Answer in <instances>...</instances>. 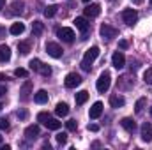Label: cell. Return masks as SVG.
<instances>
[{"label": "cell", "instance_id": "6da1fadb", "mask_svg": "<svg viewBox=\"0 0 152 150\" xmlns=\"http://www.w3.org/2000/svg\"><path fill=\"white\" fill-rule=\"evenodd\" d=\"M37 122H41L44 127H48V129H51V131H58V129L62 127V122H58L57 118L50 117V113H46V111H41L37 115Z\"/></svg>", "mask_w": 152, "mask_h": 150}, {"label": "cell", "instance_id": "7a4b0ae2", "mask_svg": "<svg viewBox=\"0 0 152 150\" xmlns=\"http://www.w3.org/2000/svg\"><path fill=\"white\" fill-rule=\"evenodd\" d=\"M97 57H99V48H97V46H92L90 50H87V51H85V55H83V60H81V69L88 73V71L92 69V66H90V64H92Z\"/></svg>", "mask_w": 152, "mask_h": 150}, {"label": "cell", "instance_id": "3957f363", "mask_svg": "<svg viewBox=\"0 0 152 150\" xmlns=\"http://www.w3.org/2000/svg\"><path fill=\"white\" fill-rule=\"evenodd\" d=\"M110 85H112V76H110L108 71H104L103 74L99 76V79H97V83H96V88H97V92L104 94V92H108Z\"/></svg>", "mask_w": 152, "mask_h": 150}, {"label": "cell", "instance_id": "277c9868", "mask_svg": "<svg viewBox=\"0 0 152 150\" xmlns=\"http://www.w3.org/2000/svg\"><path fill=\"white\" fill-rule=\"evenodd\" d=\"M99 34H101V37L106 39V41H112L113 37H117V34H118V30L112 27V25H106V23H103L101 25V28H99Z\"/></svg>", "mask_w": 152, "mask_h": 150}, {"label": "cell", "instance_id": "5b68a950", "mask_svg": "<svg viewBox=\"0 0 152 150\" xmlns=\"http://www.w3.org/2000/svg\"><path fill=\"white\" fill-rule=\"evenodd\" d=\"M122 20H124V23L126 25H134L136 21H138V12L134 11V9H124L122 11Z\"/></svg>", "mask_w": 152, "mask_h": 150}, {"label": "cell", "instance_id": "8992f818", "mask_svg": "<svg viewBox=\"0 0 152 150\" xmlns=\"http://www.w3.org/2000/svg\"><path fill=\"white\" fill-rule=\"evenodd\" d=\"M57 36H58V39H62L64 42H73L75 41V30L67 28V27H62V28L57 30Z\"/></svg>", "mask_w": 152, "mask_h": 150}, {"label": "cell", "instance_id": "52a82bcc", "mask_svg": "<svg viewBox=\"0 0 152 150\" xmlns=\"http://www.w3.org/2000/svg\"><path fill=\"white\" fill-rule=\"evenodd\" d=\"M46 53L51 57V58H60L62 57V48L57 44V42H46Z\"/></svg>", "mask_w": 152, "mask_h": 150}, {"label": "cell", "instance_id": "ba28073f", "mask_svg": "<svg viewBox=\"0 0 152 150\" xmlns=\"http://www.w3.org/2000/svg\"><path fill=\"white\" fill-rule=\"evenodd\" d=\"M80 83H81V76L76 74V73H69V74L66 76V79H64L66 88H76Z\"/></svg>", "mask_w": 152, "mask_h": 150}, {"label": "cell", "instance_id": "9c48e42d", "mask_svg": "<svg viewBox=\"0 0 152 150\" xmlns=\"http://www.w3.org/2000/svg\"><path fill=\"white\" fill-rule=\"evenodd\" d=\"M30 94H32V81H25L23 87L20 88V99L25 103V101L30 99Z\"/></svg>", "mask_w": 152, "mask_h": 150}, {"label": "cell", "instance_id": "30bf717a", "mask_svg": "<svg viewBox=\"0 0 152 150\" xmlns=\"http://www.w3.org/2000/svg\"><path fill=\"white\" fill-rule=\"evenodd\" d=\"M112 64H113L115 69H122L126 66V57H124L122 51H115L113 57H112Z\"/></svg>", "mask_w": 152, "mask_h": 150}, {"label": "cell", "instance_id": "8fae6325", "mask_svg": "<svg viewBox=\"0 0 152 150\" xmlns=\"http://www.w3.org/2000/svg\"><path fill=\"white\" fill-rule=\"evenodd\" d=\"M99 14H101V5L99 4H90V5L85 7V16L87 18H96Z\"/></svg>", "mask_w": 152, "mask_h": 150}, {"label": "cell", "instance_id": "7c38bea8", "mask_svg": "<svg viewBox=\"0 0 152 150\" xmlns=\"http://www.w3.org/2000/svg\"><path fill=\"white\" fill-rule=\"evenodd\" d=\"M75 25H76V28H78L83 36H85V34L88 32V28H90V23L87 21V18H81V16L75 20Z\"/></svg>", "mask_w": 152, "mask_h": 150}, {"label": "cell", "instance_id": "4fadbf2b", "mask_svg": "<svg viewBox=\"0 0 152 150\" xmlns=\"http://www.w3.org/2000/svg\"><path fill=\"white\" fill-rule=\"evenodd\" d=\"M23 7H25V5H23V2H20V0L12 2V4H11V7H9L11 11L7 12V16H16V14H21V12H23Z\"/></svg>", "mask_w": 152, "mask_h": 150}, {"label": "cell", "instance_id": "5bb4252c", "mask_svg": "<svg viewBox=\"0 0 152 150\" xmlns=\"http://www.w3.org/2000/svg\"><path fill=\"white\" fill-rule=\"evenodd\" d=\"M142 140L143 141H152V124L145 122L142 125Z\"/></svg>", "mask_w": 152, "mask_h": 150}, {"label": "cell", "instance_id": "9a60e30c", "mask_svg": "<svg viewBox=\"0 0 152 150\" xmlns=\"http://www.w3.org/2000/svg\"><path fill=\"white\" fill-rule=\"evenodd\" d=\"M101 113H103V103L97 101V103L92 104V108H90V111H88V117H90V118H99Z\"/></svg>", "mask_w": 152, "mask_h": 150}, {"label": "cell", "instance_id": "2e32d148", "mask_svg": "<svg viewBox=\"0 0 152 150\" xmlns=\"http://www.w3.org/2000/svg\"><path fill=\"white\" fill-rule=\"evenodd\" d=\"M120 125H122L127 133H134V131H136V124H134L133 118H122V120H120Z\"/></svg>", "mask_w": 152, "mask_h": 150}, {"label": "cell", "instance_id": "e0dca14e", "mask_svg": "<svg viewBox=\"0 0 152 150\" xmlns=\"http://www.w3.org/2000/svg\"><path fill=\"white\" fill-rule=\"evenodd\" d=\"M25 136H27V140H36L39 136V125H28L25 129Z\"/></svg>", "mask_w": 152, "mask_h": 150}, {"label": "cell", "instance_id": "ac0fdd59", "mask_svg": "<svg viewBox=\"0 0 152 150\" xmlns=\"http://www.w3.org/2000/svg\"><path fill=\"white\" fill-rule=\"evenodd\" d=\"M11 60V50L7 44H0V62H9Z\"/></svg>", "mask_w": 152, "mask_h": 150}, {"label": "cell", "instance_id": "d6986e66", "mask_svg": "<svg viewBox=\"0 0 152 150\" xmlns=\"http://www.w3.org/2000/svg\"><path fill=\"white\" fill-rule=\"evenodd\" d=\"M126 104V99L122 95H112L110 97V106L112 108H122Z\"/></svg>", "mask_w": 152, "mask_h": 150}, {"label": "cell", "instance_id": "ffe728a7", "mask_svg": "<svg viewBox=\"0 0 152 150\" xmlns=\"http://www.w3.org/2000/svg\"><path fill=\"white\" fill-rule=\"evenodd\" d=\"M34 101H36L37 104L48 103V92H46V90H37V92L34 94Z\"/></svg>", "mask_w": 152, "mask_h": 150}, {"label": "cell", "instance_id": "44dd1931", "mask_svg": "<svg viewBox=\"0 0 152 150\" xmlns=\"http://www.w3.org/2000/svg\"><path fill=\"white\" fill-rule=\"evenodd\" d=\"M9 32H11L12 36H20V34H23V32H25V25H23V23H20V21H18V23H12V25H11V28H9Z\"/></svg>", "mask_w": 152, "mask_h": 150}, {"label": "cell", "instance_id": "7402d4cb", "mask_svg": "<svg viewBox=\"0 0 152 150\" xmlns=\"http://www.w3.org/2000/svg\"><path fill=\"white\" fill-rule=\"evenodd\" d=\"M55 113H57V117H66V115L69 113V106H67L66 103H58V104L55 106Z\"/></svg>", "mask_w": 152, "mask_h": 150}, {"label": "cell", "instance_id": "603a6c76", "mask_svg": "<svg viewBox=\"0 0 152 150\" xmlns=\"http://www.w3.org/2000/svg\"><path fill=\"white\" fill-rule=\"evenodd\" d=\"M18 51H20L21 55H28V53H30V42H27V41L18 42Z\"/></svg>", "mask_w": 152, "mask_h": 150}, {"label": "cell", "instance_id": "cb8c5ba5", "mask_svg": "<svg viewBox=\"0 0 152 150\" xmlns=\"http://www.w3.org/2000/svg\"><path fill=\"white\" fill-rule=\"evenodd\" d=\"M87 99H88V92L87 90H80L76 94V104H85Z\"/></svg>", "mask_w": 152, "mask_h": 150}, {"label": "cell", "instance_id": "d4e9b609", "mask_svg": "<svg viewBox=\"0 0 152 150\" xmlns=\"http://www.w3.org/2000/svg\"><path fill=\"white\" fill-rule=\"evenodd\" d=\"M42 32H44V25H42L41 21H34V23H32V34H34V36H41Z\"/></svg>", "mask_w": 152, "mask_h": 150}, {"label": "cell", "instance_id": "484cf974", "mask_svg": "<svg viewBox=\"0 0 152 150\" xmlns=\"http://www.w3.org/2000/svg\"><path fill=\"white\" fill-rule=\"evenodd\" d=\"M145 103H147V99H145V97L138 99V101H136V104H134V111L142 113V111H143V108H145Z\"/></svg>", "mask_w": 152, "mask_h": 150}, {"label": "cell", "instance_id": "4316f807", "mask_svg": "<svg viewBox=\"0 0 152 150\" xmlns=\"http://www.w3.org/2000/svg\"><path fill=\"white\" fill-rule=\"evenodd\" d=\"M57 9H58L57 5H48V7L44 9V16H46V18H53L55 12H57Z\"/></svg>", "mask_w": 152, "mask_h": 150}, {"label": "cell", "instance_id": "83f0119b", "mask_svg": "<svg viewBox=\"0 0 152 150\" xmlns=\"http://www.w3.org/2000/svg\"><path fill=\"white\" fill-rule=\"evenodd\" d=\"M37 73L39 74H42V76H50L51 74V67H50L48 64H41V67H39Z\"/></svg>", "mask_w": 152, "mask_h": 150}, {"label": "cell", "instance_id": "f1b7e54d", "mask_svg": "<svg viewBox=\"0 0 152 150\" xmlns=\"http://www.w3.org/2000/svg\"><path fill=\"white\" fill-rule=\"evenodd\" d=\"M41 64H42V62H41L39 58H32V60L28 62V67H30L32 71H36V73H37V71H39V67H41Z\"/></svg>", "mask_w": 152, "mask_h": 150}, {"label": "cell", "instance_id": "f546056e", "mask_svg": "<svg viewBox=\"0 0 152 150\" xmlns=\"http://www.w3.org/2000/svg\"><path fill=\"white\" fill-rule=\"evenodd\" d=\"M14 76H16V78H27V76H28V71L23 69V67H18V69L14 71Z\"/></svg>", "mask_w": 152, "mask_h": 150}, {"label": "cell", "instance_id": "4dcf8cb0", "mask_svg": "<svg viewBox=\"0 0 152 150\" xmlns=\"http://www.w3.org/2000/svg\"><path fill=\"white\" fill-rule=\"evenodd\" d=\"M143 81H145L147 85H152V67H149V69L145 71V74H143Z\"/></svg>", "mask_w": 152, "mask_h": 150}, {"label": "cell", "instance_id": "1f68e13d", "mask_svg": "<svg viewBox=\"0 0 152 150\" xmlns=\"http://www.w3.org/2000/svg\"><path fill=\"white\" fill-rule=\"evenodd\" d=\"M55 138H57V141H58L60 145H64V143L67 141V133H58Z\"/></svg>", "mask_w": 152, "mask_h": 150}, {"label": "cell", "instance_id": "d6a6232c", "mask_svg": "<svg viewBox=\"0 0 152 150\" xmlns=\"http://www.w3.org/2000/svg\"><path fill=\"white\" fill-rule=\"evenodd\" d=\"M66 127H67V131H76L78 129V122L76 120H67L66 122Z\"/></svg>", "mask_w": 152, "mask_h": 150}, {"label": "cell", "instance_id": "836d02e7", "mask_svg": "<svg viewBox=\"0 0 152 150\" xmlns=\"http://www.w3.org/2000/svg\"><path fill=\"white\" fill-rule=\"evenodd\" d=\"M9 127H11L9 120H7V118H0V129H2V131H9Z\"/></svg>", "mask_w": 152, "mask_h": 150}, {"label": "cell", "instance_id": "e575fe53", "mask_svg": "<svg viewBox=\"0 0 152 150\" xmlns=\"http://www.w3.org/2000/svg\"><path fill=\"white\" fill-rule=\"evenodd\" d=\"M88 131L97 133V131H99V125H96V124H88Z\"/></svg>", "mask_w": 152, "mask_h": 150}, {"label": "cell", "instance_id": "d590c367", "mask_svg": "<svg viewBox=\"0 0 152 150\" xmlns=\"http://www.w3.org/2000/svg\"><path fill=\"white\" fill-rule=\"evenodd\" d=\"M16 115H18V117L21 118V120H25V118H27V111H25V110H21V111H18Z\"/></svg>", "mask_w": 152, "mask_h": 150}, {"label": "cell", "instance_id": "8d00e7d4", "mask_svg": "<svg viewBox=\"0 0 152 150\" xmlns=\"http://www.w3.org/2000/svg\"><path fill=\"white\" fill-rule=\"evenodd\" d=\"M118 46H120V48H122V50H126V48H127V46H129V44H127V41H124V39H122V41H120V42H118Z\"/></svg>", "mask_w": 152, "mask_h": 150}, {"label": "cell", "instance_id": "74e56055", "mask_svg": "<svg viewBox=\"0 0 152 150\" xmlns=\"http://www.w3.org/2000/svg\"><path fill=\"white\" fill-rule=\"evenodd\" d=\"M5 94H7V88H5L4 85H0V97H4Z\"/></svg>", "mask_w": 152, "mask_h": 150}, {"label": "cell", "instance_id": "f35d334b", "mask_svg": "<svg viewBox=\"0 0 152 150\" xmlns=\"http://www.w3.org/2000/svg\"><path fill=\"white\" fill-rule=\"evenodd\" d=\"M4 5H5V0H0V9H4Z\"/></svg>", "mask_w": 152, "mask_h": 150}, {"label": "cell", "instance_id": "ab89813d", "mask_svg": "<svg viewBox=\"0 0 152 150\" xmlns=\"http://www.w3.org/2000/svg\"><path fill=\"white\" fill-rule=\"evenodd\" d=\"M133 2H134V4H142L143 0H133Z\"/></svg>", "mask_w": 152, "mask_h": 150}, {"label": "cell", "instance_id": "60d3db41", "mask_svg": "<svg viewBox=\"0 0 152 150\" xmlns=\"http://www.w3.org/2000/svg\"><path fill=\"white\" fill-rule=\"evenodd\" d=\"M0 79H7V78H5L4 74H0Z\"/></svg>", "mask_w": 152, "mask_h": 150}, {"label": "cell", "instance_id": "b9f144b4", "mask_svg": "<svg viewBox=\"0 0 152 150\" xmlns=\"http://www.w3.org/2000/svg\"><path fill=\"white\" fill-rule=\"evenodd\" d=\"M83 2H85V4H88V2H90V0H83Z\"/></svg>", "mask_w": 152, "mask_h": 150}, {"label": "cell", "instance_id": "7bdbcfd3", "mask_svg": "<svg viewBox=\"0 0 152 150\" xmlns=\"http://www.w3.org/2000/svg\"><path fill=\"white\" fill-rule=\"evenodd\" d=\"M0 145H2V136H0Z\"/></svg>", "mask_w": 152, "mask_h": 150}, {"label": "cell", "instance_id": "ee69618b", "mask_svg": "<svg viewBox=\"0 0 152 150\" xmlns=\"http://www.w3.org/2000/svg\"><path fill=\"white\" fill-rule=\"evenodd\" d=\"M2 108H4V106H2V104H0V111H2Z\"/></svg>", "mask_w": 152, "mask_h": 150}, {"label": "cell", "instance_id": "f6af8a7d", "mask_svg": "<svg viewBox=\"0 0 152 150\" xmlns=\"http://www.w3.org/2000/svg\"><path fill=\"white\" fill-rule=\"evenodd\" d=\"M151 117H152V108H151Z\"/></svg>", "mask_w": 152, "mask_h": 150}, {"label": "cell", "instance_id": "bcb514c9", "mask_svg": "<svg viewBox=\"0 0 152 150\" xmlns=\"http://www.w3.org/2000/svg\"><path fill=\"white\" fill-rule=\"evenodd\" d=\"M151 2H152V0H151Z\"/></svg>", "mask_w": 152, "mask_h": 150}]
</instances>
